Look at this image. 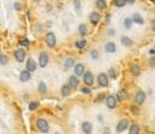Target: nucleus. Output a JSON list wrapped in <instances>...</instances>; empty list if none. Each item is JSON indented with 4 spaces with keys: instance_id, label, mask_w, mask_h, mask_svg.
<instances>
[{
    "instance_id": "nucleus-1",
    "label": "nucleus",
    "mask_w": 155,
    "mask_h": 134,
    "mask_svg": "<svg viewBox=\"0 0 155 134\" xmlns=\"http://www.w3.org/2000/svg\"><path fill=\"white\" fill-rule=\"evenodd\" d=\"M37 127L41 133H48L50 131V126H49L48 121L44 120V118H38L37 120Z\"/></svg>"
},
{
    "instance_id": "nucleus-2",
    "label": "nucleus",
    "mask_w": 155,
    "mask_h": 134,
    "mask_svg": "<svg viewBox=\"0 0 155 134\" xmlns=\"http://www.w3.org/2000/svg\"><path fill=\"white\" fill-rule=\"evenodd\" d=\"M45 41H46V45L49 46V47H55L56 46V36L53 33H48L45 36Z\"/></svg>"
},
{
    "instance_id": "nucleus-3",
    "label": "nucleus",
    "mask_w": 155,
    "mask_h": 134,
    "mask_svg": "<svg viewBox=\"0 0 155 134\" xmlns=\"http://www.w3.org/2000/svg\"><path fill=\"white\" fill-rule=\"evenodd\" d=\"M127 127H129V121H127L126 118H123L120 120L119 123L116 124V132L118 133H123L127 129Z\"/></svg>"
},
{
    "instance_id": "nucleus-4",
    "label": "nucleus",
    "mask_w": 155,
    "mask_h": 134,
    "mask_svg": "<svg viewBox=\"0 0 155 134\" xmlns=\"http://www.w3.org/2000/svg\"><path fill=\"white\" fill-rule=\"evenodd\" d=\"M49 63V56L46 52H41L39 56V65L41 66V68H45L46 65Z\"/></svg>"
},
{
    "instance_id": "nucleus-5",
    "label": "nucleus",
    "mask_w": 155,
    "mask_h": 134,
    "mask_svg": "<svg viewBox=\"0 0 155 134\" xmlns=\"http://www.w3.org/2000/svg\"><path fill=\"white\" fill-rule=\"evenodd\" d=\"M145 102V93L143 91H138L136 97H134V103L137 105H142Z\"/></svg>"
},
{
    "instance_id": "nucleus-6",
    "label": "nucleus",
    "mask_w": 155,
    "mask_h": 134,
    "mask_svg": "<svg viewBox=\"0 0 155 134\" xmlns=\"http://www.w3.org/2000/svg\"><path fill=\"white\" fill-rule=\"evenodd\" d=\"M105 103H107V106H108L109 109H114V108L116 106L118 98H116V97H114V96H109V97H107Z\"/></svg>"
},
{
    "instance_id": "nucleus-7",
    "label": "nucleus",
    "mask_w": 155,
    "mask_h": 134,
    "mask_svg": "<svg viewBox=\"0 0 155 134\" xmlns=\"http://www.w3.org/2000/svg\"><path fill=\"white\" fill-rule=\"evenodd\" d=\"M97 81H98L99 86L105 87V86L108 85V74H105V72L99 74V75H98V77H97Z\"/></svg>"
},
{
    "instance_id": "nucleus-8",
    "label": "nucleus",
    "mask_w": 155,
    "mask_h": 134,
    "mask_svg": "<svg viewBox=\"0 0 155 134\" xmlns=\"http://www.w3.org/2000/svg\"><path fill=\"white\" fill-rule=\"evenodd\" d=\"M84 82L86 83V86H92L93 85V75L91 71H87L84 74Z\"/></svg>"
},
{
    "instance_id": "nucleus-9",
    "label": "nucleus",
    "mask_w": 155,
    "mask_h": 134,
    "mask_svg": "<svg viewBox=\"0 0 155 134\" xmlns=\"http://www.w3.org/2000/svg\"><path fill=\"white\" fill-rule=\"evenodd\" d=\"M74 74H75V76H81L85 74V66L83 64L78 63L75 66H74Z\"/></svg>"
},
{
    "instance_id": "nucleus-10",
    "label": "nucleus",
    "mask_w": 155,
    "mask_h": 134,
    "mask_svg": "<svg viewBox=\"0 0 155 134\" xmlns=\"http://www.w3.org/2000/svg\"><path fill=\"white\" fill-rule=\"evenodd\" d=\"M68 85L72 87V88H78V86H79V79L75 75L70 76L68 79Z\"/></svg>"
},
{
    "instance_id": "nucleus-11",
    "label": "nucleus",
    "mask_w": 155,
    "mask_h": 134,
    "mask_svg": "<svg viewBox=\"0 0 155 134\" xmlns=\"http://www.w3.org/2000/svg\"><path fill=\"white\" fill-rule=\"evenodd\" d=\"M30 77H32L30 71H28V70H23V71L21 72V75H19V80H21L22 82H27V81H29Z\"/></svg>"
},
{
    "instance_id": "nucleus-12",
    "label": "nucleus",
    "mask_w": 155,
    "mask_h": 134,
    "mask_svg": "<svg viewBox=\"0 0 155 134\" xmlns=\"http://www.w3.org/2000/svg\"><path fill=\"white\" fill-rule=\"evenodd\" d=\"M25 66H27V70L28 71H34L35 69H37V63H35V61L34 59H28V61H27V64H25Z\"/></svg>"
},
{
    "instance_id": "nucleus-13",
    "label": "nucleus",
    "mask_w": 155,
    "mask_h": 134,
    "mask_svg": "<svg viewBox=\"0 0 155 134\" xmlns=\"http://www.w3.org/2000/svg\"><path fill=\"white\" fill-rule=\"evenodd\" d=\"M24 57H25V52L23 50H17L15 52V58H16V61L17 62H23L24 61Z\"/></svg>"
},
{
    "instance_id": "nucleus-14",
    "label": "nucleus",
    "mask_w": 155,
    "mask_h": 134,
    "mask_svg": "<svg viewBox=\"0 0 155 134\" xmlns=\"http://www.w3.org/2000/svg\"><path fill=\"white\" fill-rule=\"evenodd\" d=\"M90 21L92 24H97L99 22V13L96 12V11H93L91 12V15H90Z\"/></svg>"
},
{
    "instance_id": "nucleus-15",
    "label": "nucleus",
    "mask_w": 155,
    "mask_h": 134,
    "mask_svg": "<svg viewBox=\"0 0 155 134\" xmlns=\"http://www.w3.org/2000/svg\"><path fill=\"white\" fill-rule=\"evenodd\" d=\"M132 21L136 23V24H139V25H142L143 23H144V21H143V18H142V16L139 15V13H133V16H132Z\"/></svg>"
},
{
    "instance_id": "nucleus-16",
    "label": "nucleus",
    "mask_w": 155,
    "mask_h": 134,
    "mask_svg": "<svg viewBox=\"0 0 155 134\" xmlns=\"http://www.w3.org/2000/svg\"><path fill=\"white\" fill-rule=\"evenodd\" d=\"M131 74L133 76H139V74H141V68H139V65L137 64H132L131 65Z\"/></svg>"
},
{
    "instance_id": "nucleus-17",
    "label": "nucleus",
    "mask_w": 155,
    "mask_h": 134,
    "mask_svg": "<svg viewBox=\"0 0 155 134\" xmlns=\"http://www.w3.org/2000/svg\"><path fill=\"white\" fill-rule=\"evenodd\" d=\"M105 51L108 52V53H114L116 51V46H115V44L114 42H108L107 45H105Z\"/></svg>"
},
{
    "instance_id": "nucleus-18",
    "label": "nucleus",
    "mask_w": 155,
    "mask_h": 134,
    "mask_svg": "<svg viewBox=\"0 0 155 134\" xmlns=\"http://www.w3.org/2000/svg\"><path fill=\"white\" fill-rule=\"evenodd\" d=\"M83 131L86 134H91L92 133V124L90 122H84L83 123Z\"/></svg>"
},
{
    "instance_id": "nucleus-19",
    "label": "nucleus",
    "mask_w": 155,
    "mask_h": 134,
    "mask_svg": "<svg viewBox=\"0 0 155 134\" xmlns=\"http://www.w3.org/2000/svg\"><path fill=\"white\" fill-rule=\"evenodd\" d=\"M70 88L72 87L69 85H64L62 86V90H61V92H62V96L63 97H68L70 94Z\"/></svg>"
},
{
    "instance_id": "nucleus-20",
    "label": "nucleus",
    "mask_w": 155,
    "mask_h": 134,
    "mask_svg": "<svg viewBox=\"0 0 155 134\" xmlns=\"http://www.w3.org/2000/svg\"><path fill=\"white\" fill-rule=\"evenodd\" d=\"M121 44H123L124 46H127V47H130V46H132L133 41L129 38V36H123L121 38Z\"/></svg>"
},
{
    "instance_id": "nucleus-21",
    "label": "nucleus",
    "mask_w": 155,
    "mask_h": 134,
    "mask_svg": "<svg viewBox=\"0 0 155 134\" xmlns=\"http://www.w3.org/2000/svg\"><path fill=\"white\" fill-rule=\"evenodd\" d=\"M79 33L81 35H87V33H89V29H87V25L86 24H80L79 25Z\"/></svg>"
},
{
    "instance_id": "nucleus-22",
    "label": "nucleus",
    "mask_w": 155,
    "mask_h": 134,
    "mask_svg": "<svg viewBox=\"0 0 155 134\" xmlns=\"http://www.w3.org/2000/svg\"><path fill=\"white\" fill-rule=\"evenodd\" d=\"M129 133H130V134H139V126L136 124V123L132 124V126L130 127Z\"/></svg>"
},
{
    "instance_id": "nucleus-23",
    "label": "nucleus",
    "mask_w": 155,
    "mask_h": 134,
    "mask_svg": "<svg viewBox=\"0 0 155 134\" xmlns=\"http://www.w3.org/2000/svg\"><path fill=\"white\" fill-rule=\"evenodd\" d=\"M38 91L40 92V93H46V91H48V88H46V85H45V82H39V85H38Z\"/></svg>"
},
{
    "instance_id": "nucleus-24",
    "label": "nucleus",
    "mask_w": 155,
    "mask_h": 134,
    "mask_svg": "<svg viewBox=\"0 0 155 134\" xmlns=\"http://www.w3.org/2000/svg\"><path fill=\"white\" fill-rule=\"evenodd\" d=\"M73 65H74V59L73 58H67L64 61V68L69 69V68H72Z\"/></svg>"
},
{
    "instance_id": "nucleus-25",
    "label": "nucleus",
    "mask_w": 155,
    "mask_h": 134,
    "mask_svg": "<svg viewBox=\"0 0 155 134\" xmlns=\"http://www.w3.org/2000/svg\"><path fill=\"white\" fill-rule=\"evenodd\" d=\"M96 5H97V8H98L99 10H104L105 6H107V3H105V0H97V1H96Z\"/></svg>"
},
{
    "instance_id": "nucleus-26",
    "label": "nucleus",
    "mask_w": 155,
    "mask_h": 134,
    "mask_svg": "<svg viewBox=\"0 0 155 134\" xmlns=\"http://www.w3.org/2000/svg\"><path fill=\"white\" fill-rule=\"evenodd\" d=\"M86 44H87L86 40H80V41H76L75 42V47L79 49V50H81V49H84L85 46H86Z\"/></svg>"
},
{
    "instance_id": "nucleus-27",
    "label": "nucleus",
    "mask_w": 155,
    "mask_h": 134,
    "mask_svg": "<svg viewBox=\"0 0 155 134\" xmlns=\"http://www.w3.org/2000/svg\"><path fill=\"white\" fill-rule=\"evenodd\" d=\"M132 19L131 18H125V21H124V24H125V28L126 29H131V27H132Z\"/></svg>"
},
{
    "instance_id": "nucleus-28",
    "label": "nucleus",
    "mask_w": 155,
    "mask_h": 134,
    "mask_svg": "<svg viewBox=\"0 0 155 134\" xmlns=\"http://www.w3.org/2000/svg\"><path fill=\"white\" fill-rule=\"evenodd\" d=\"M127 3V0H114V4H115L118 8H123V6H125Z\"/></svg>"
},
{
    "instance_id": "nucleus-29",
    "label": "nucleus",
    "mask_w": 155,
    "mask_h": 134,
    "mask_svg": "<svg viewBox=\"0 0 155 134\" xmlns=\"http://www.w3.org/2000/svg\"><path fill=\"white\" fill-rule=\"evenodd\" d=\"M28 108H29V110H30V111L35 110L37 108H39V102H32V103H29Z\"/></svg>"
},
{
    "instance_id": "nucleus-30",
    "label": "nucleus",
    "mask_w": 155,
    "mask_h": 134,
    "mask_svg": "<svg viewBox=\"0 0 155 134\" xmlns=\"http://www.w3.org/2000/svg\"><path fill=\"white\" fill-rule=\"evenodd\" d=\"M108 76H110L112 79H116V71L114 68H110L109 71H108Z\"/></svg>"
},
{
    "instance_id": "nucleus-31",
    "label": "nucleus",
    "mask_w": 155,
    "mask_h": 134,
    "mask_svg": "<svg viewBox=\"0 0 155 134\" xmlns=\"http://www.w3.org/2000/svg\"><path fill=\"white\" fill-rule=\"evenodd\" d=\"M6 62H8V58H6V56L5 55H0V63H1L3 65H5Z\"/></svg>"
},
{
    "instance_id": "nucleus-32",
    "label": "nucleus",
    "mask_w": 155,
    "mask_h": 134,
    "mask_svg": "<svg viewBox=\"0 0 155 134\" xmlns=\"http://www.w3.org/2000/svg\"><path fill=\"white\" fill-rule=\"evenodd\" d=\"M30 42H29V40L28 39H23V40H21L19 41V45H22V46H28Z\"/></svg>"
},
{
    "instance_id": "nucleus-33",
    "label": "nucleus",
    "mask_w": 155,
    "mask_h": 134,
    "mask_svg": "<svg viewBox=\"0 0 155 134\" xmlns=\"http://www.w3.org/2000/svg\"><path fill=\"white\" fill-rule=\"evenodd\" d=\"M91 57H92L93 59H97V58H98V52H97L96 50H92V51H91Z\"/></svg>"
},
{
    "instance_id": "nucleus-34",
    "label": "nucleus",
    "mask_w": 155,
    "mask_h": 134,
    "mask_svg": "<svg viewBox=\"0 0 155 134\" xmlns=\"http://www.w3.org/2000/svg\"><path fill=\"white\" fill-rule=\"evenodd\" d=\"M81 92L85 93V94H89L91 91H90V88H87V87H84V88H81Z\"/></svg>"
},
{
    "instance_id": "nucleus-35",
    "label": "nucleus",
    "mask_w": 155,
    "mask_h": 134,
    "mask_svg": "<svg viewBox=\"0 0 155 134\" xmlns=\"http://www.w3.org/2000/svg\"><path fill=\"white\" fill-rule=\"evenodd\" d=\"M15 10H17V11L21 10V4H19V3H15Z\"/></svg>"
},
{
    "instance_id": "nucleus-36",
    "label": "nucleus",
    "mask_w": 155,
    "mask_h": 134,
    "mask_svg": "<svg viewBox=\"0 0 155 134\" xmlns=\"http://www.w3.org/2000/svg\"><path fill=\"white\" fill-rule=\"evenodd\" d=\"M131 110H132V112H133V113H136V115L138 113V108H134V106H132Z\"/></svg>"
},
{
    "instance_id": "nucleus-37",
    "label": "nucleus",
    "mask_w": 155,
    "mask_h": 134,
    "mask_svg": "<svg viewBox=\"0 0 155 134\" xmlns=\"http://www.w3.org/2000/svg\"><path fill=\"white\" fill-rule=\"evenodd\" d=\"M119 97H120V98H124V97H125V92H124V91H120Z\"/></svg>"
},
{
    "instance_id": "nucleus-38",
    "label": "nucleus",
    "mask_w": 155,
    "mask_h": 134,
    "mask_svg": "<svg viewBox=\"0 0 155 134\" xmlns=\"http://www.w3.org/2000/svg\"><path fill=\"white\" fill-rule=\"evenodd\" d=\"M74 3H75V8H76V9H79V8H80V3H79V0H75Z\"/></svg>"
},
{
    "instance_id": "nucleus-39",
    "label": "nucleus",
    "mask_w": 155,
    "mask_h": 134,
    "mask_svg": "<svg viewBox=\"0 0 155 134\" xmlns=\"http://www.w3.org/2000/svg\"><path fill=\"white\" fill-rule=\"evenodd\" d=\"M103 97H104V94H101V96H98V97L96 98V102H99V100H101V99H102Z\"/></svg>"
},
{
    "instance_id": "nucleus-40",
    "label": "nucleus",
    "mask_w": 155,
    "mask_h": 134,
    "mask_svg": "<svg viewBox=\"0 0 155 134\" xmlns=\"http://www.w3.org/2000/svg\"><path fill=\"white\" fill-rule=\"evenodd\" d=\"M127 3H129V4H132V3H134V0H127Z\"/></svg>"
},
{
    "instance_id": "nucleus-41",
    "label": "nucleus",
    "mask_w": 155,
    "mask_h": 134,
    "mask_svg": "<svg viewBox=\"0 0 155 134\" xmlns=\"http://www.w3.org/2000/svg\"><path fill=\"white\" fill-rule=\"evenodd\" d=\"M150 53H152V55H154V53H155V50H150Z\"/></svg>"
},
{
    "instance_id": "nucleus-42",
    "label": "nucleus",
    "mask_w": 155,
    "mask_h": 134,
    "mask_svg": "<svg viewBox=\"0 0 155 134\" xmlns=\"http://www.w3.org/2000/svg\"><path fill=\"white\" fill-rule=\"evenodd\" d=\"M34 1H35V3H39V1H40V0H34Z\"/></svg>"
},
{
    "instance_id": "nucleus-43",
    "label": "nucleus",
    "mask_w": 155,
    "mask_h": 134,
    "mask_svg": "<svg viewBox=\"0 0 155 134\" xmlns=\"http://www.w3.org/2000/svg\"><path fill=\"white\" fill-rule=\"evenodd\" d=\"M56 134H59V133H56Z\"/></svg>"
}]
</instances>
